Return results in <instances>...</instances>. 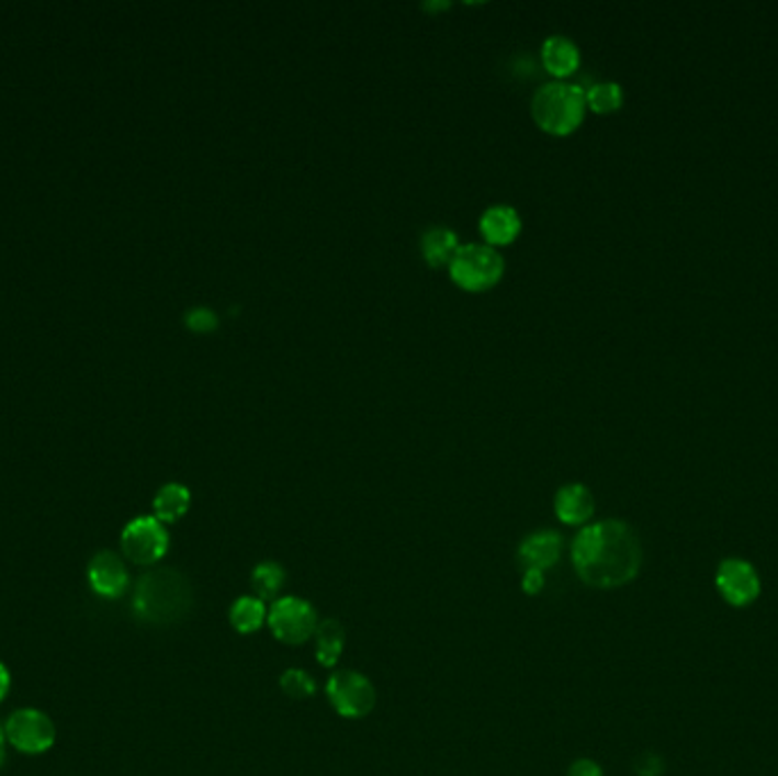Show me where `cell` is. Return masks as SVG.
<instances>
[{
    "label": "cell",
    "instance_id": "5b68a950",
    "mask_svg": "<svg viewBox=\"0 0 778 776\" xmlns=\"http://www.w3.org/2000/svg\"><path fill=\"white\" fill-rule=\"evenodd\" d=\"M3 731L14 750L33 756L48 752L57 738L53 720L37 708H21L12 712Z\"/></svg>",
    "mask_w": 778,
    "mask_h": 776
},
{
    "label": "cell",
    "instance_id": "30bf717a",
    "mask_svg": "<svg viewBox=\"0 0 778 776\" xmlns=\"http://www.w3.org/2000/svg\"><path fill=\"white\" fill-rule=\"evenodd\" d=\"M87 578L93 593L105 599H116L128 587V570L126 563L121 561V555L114 551H99L91 558Z\"/></svg>",
    "mask_w": 778,
    "mask_h": 776
},
{
    "label": "cell",
    "instance_id": "2e32d148",
    "mask_svg": "<svg viewBox=\"0 0 778 776\" xmlns=\"http://www.w3.org/2000/svg\"><path fill=\"white\" fill-rule=\"evenodd\" d=\"M190 504H192L190 490L180 483H167L165 487H160V492L155 494L153 499L155 519H160L162 524H173L180 517H184V513L190 510Z\"/></svg>",
    "mask_w": 778,
    "mask_h": 776
},
{
    "label": "cell",
    "instance_id": "7402d4cb",
    "mask_svg": "<svg viewBox=\"0 0 778 776\" xmlns=\"http://www.w3.org/2000/svg\"><path fill=\"white\" fill-rule=\"evenodd\" d=\"M184 326L192 333H214L219 326V317H216L210 307H192L190 313L184 315Z\"/></svg>",
    "mask_w": 778,
    "mask_h": 776
},
{
    "label": "cell",
    "instance_id": "ffe728a7",
    "mask_svg": "<svg viewBox=\"0 0 778 776\" xmlns=\"http://www.w3.org/2000/svg\"><path fill=\"white\" fill-rule=\"evenodd\" d=\"M251 585H253L260 601H273L285 585V570L280 567L278 563H260L253 570Z\"/></svg>",
    "mask_w": 778,
    "mask_h": 776
},
{
    "label": "cell",
    "instance_id": "e0dca14e",
    "mask_svg": "<svg viewBox=\"0 0 778 776\" xmlns=\"http://www.w3.org/2000/svg\"><path fill=\"white\" fill-rule=\"evenodd\" d=\"M317 659L324 667H332L339 656H341V649H345V640H347V633H345V627H341L337 619H326V622H322L317 627Z\"/></svg>",
    "mask_w": 778,
    "mask_h": 776
},
{
    "label": "cell",
    "instance_id": "3957f363",
    "mask_svg": "<svg viewBox=\"0 0 778 776\" xmlns=\"http://www.w3.org/2000/svg\"><path fill=\"white\" fill-rule=\"evenodd\" d=\"M531 112L538 126L555 137L572 135L585 119L587 101L585 89L574 82H549L542 85L531 103Z\"/></svg>",
    "mask_w": 778,
    "mask_h": 776
},
{
    "label": "cell",
    "instance_id": "7c38bea8",
    "mask_svg": "<svg viewBox=\"0 0 778 776\" xmlns=\"http://www.w3.org/2000/svg\"><path fill=\"white\" fill-rule=\"evenodd\" d=\"M555 515L570 526H580L595 515V496L585 485L572 483L555 494Z\"/></svg>",
    "mask_w": 778,
    "mask_h": 776
},
{
    "label": "cell",
    "instance_id": "cb8c5ba5",
    "mask_svg": "<svg viewBox=\"0 0 778 776\" xmlns=\"http://www.w3.org/2000/svg\"><path fill=\"white\" fill-rule=\"evenodd\" d=\"M570 776H604V772L593 758H578L570 767Z\"/></svg>",
    "mask_w": 778,
    "mask_h": 776
},
{
    "label": "cell",
    "instance_id": "8992f818",
    "mask_svg": "<svg viewBox=\"0 0 778 776\" xmlns=\"http://www.w3.org/2000/svg\"><path fill=\"white\" fill-rule=\"evenodd\" d=\"M121 549L135 565H155L169 549V533L160 519L137 517L123 529Z\"/></svg>",
    "mask_w": 778,
    "mask_h": 776
},
{
    "label": "cell",
    "instance_id": "5bb4252c",
    "mask_svg": "<svg viewBox=\"0 0 778 776\" xmlns=\"http://www.w3.org/2000/svg\"><path fill=\"white\" fill-rule=\"evenodd\" d=\"M542 67L553 78L565 80L578 71L580 50L572 40L563 35H553L542 44Z\"/></svg>",
    "mask_w": 778,
    "mask_h": 776
},
{
    "label": "cell",
    "instance_id": "484cf974",
    "mask_svg": "<svg viewBox=\"0 0 778 776\" xmlns=\"http://www.w3.org/2000/svg\"><path fill=\"white\" fill-rule=\"evenodd\" d=\"M10 686H12V676H10V670L0 663V701H3L10 693Z\"/></svg>",
    "mask_w": 778,
    "mask_h": 776
},
{
    "label": "cell",
    "instance_id": "4316f807",
    "mask_svg": "<svg viewBox=\"0 0 778 776\" xmlns=\"http://www.w3.org/2000/svg\"><path fill=\"white\" fill-rule=\"evenodd\" d=\"M5 744H8L5 731H3V727H0V767H3V763H5Z\"/></svg>",
    "mask_w": 778,
    "mask_h": 776
},
{
    "label": "cell",
    "instance_id": "8fae6325",
    "mask_svg": "<svg viewBox=\"0 0 778 776\" xmlns=\"http://www.w3.org/2000/svg\"><path fill=\"white\" fill-rule=\"evenodd\" d=\"M521 233V216L510 205H492L481 216V235L487 246H508Z\"/></svg>",
    "mask_w": 778,
    "mask_h": 776
},
{
    "label": "cell",
    "instance_id": "603a6c76",
    "mask_svg": "<svg viewBox=\"0 0 778 776\" xmlns=\"http://www.w3.org/2000/svg\"><path fill=\"white\" fill-rule=\"evenodd\" d=\"M638 776H663L665 774V758L661 754H642L635 761Z\"/></svg>",
    "mask_w": 778,
    "mask_h": 776
},
{
    "label": "cell",
    "instance_id": "44dd1931",
    "mask_svg": "<svg viewBox=\"0 0 778 776\" xmlns=\"http://www.w3.org/2000/svg\"><path fill=\"white\" fill-rule=\"evenodd\" d=\"M280 688L290 697V699H307L315 695V681L307 672L303 670H287L283 676H280Z\"/></svg>",
    "mask_w": 778,
    "mask_h": 776
},
{
    "label": "cell",
    "instance_id": "6da1fadb",
    "mask_svg": "<svg viewBox=\"0 0 778 776\" xmlns=\"http://www.w3.org/2000/svg\"><path fill=\"white\" fill-rule=\"evenodd\" d=\"M576 574L597 589H614L638 578L642 570V544L633 526L621 519L589 524L572 544Z\"/></svg>",
    "mask_w": 778,
    "mask_h": 776
},
{
    "label": "cell",
    "instance_id": "9a60e30c",
    "mask_svg": "<svg viewBox=\"0 0 778 776\" xmlns=\"http://www.w3.org/2000/svg\"><path fill=\"white\" fill-rule=\"evenodd\" d=\"M460 246L462 244L458 241V235L451 228H444V226L430 228V230H426L421 235V256L435 269L449 267L453 262Z\"/></svg>",
    "mask_w": 778,
    "mask_h": 776
},
{
    "label": "cell",
    "instance_id": "7a4b0ae2",
    "mask_svg": "<svg viewBox=\"0 0 778 776\" xmlns=\"http://www.w3.org/2000/svg\"><path fill=\"white\" fill-rule=\"evenodd\" d=\"M192 585L171 567L150 570L139 576L133 595V610L146 625L169 627L192 610Z\"/></svg>",
    "mask_w": 778,
    "mask_h": 776
},
{
    "label": "cell",
    "instance_id": "d6986e66",
    "mask_svg": "<svg viewBox=\"0 0 778 776\" xmlns=\"http://www.w3.org/2000/svg\"><path fill=\"white\" fill-rule=\"evenodd\" d=\"M585 101L595 114H612L624 105V89L617 82H597L585 89Z\"/></svg>",
    "mask_w": 778,
    "mask_h": 776
},
{
    "label": "cell",
    "instance_id": "277c9868",
    "mask_svg": "<svg viewBox=\"0 0 778 776\" xmlns=\"http://www.w3.org/2000/svg\"><path fill=\"white\" fill-rule=\"evenodd\" d=\"M453 283L464 292H487L504 278L506 262L494 246L464 244L449 265Z\"/></svg>",
    "mask_w": 778,
    "mask_h": 776
},
{
    "label": "cell",
    "instance_id": "9c48e42d",
    "mask_svg": "<svg viewBox=\"0 0 778 776\" xmlns=\"http://www.w3.org/2000/svg\"><path fill=\"white\" fill-rule=\"evenodd\" d=\"M269 627L273 636L285 644H303L317 633V612L303 599H278L269 612Z\"/></svg>",
    "mask_w": 778,
    "mask_h": 776
},
{
    "label": "cell",
    "instance_id": "52a82bcc",
    "mask_svg": "<svg viewBox=\"0 0 778 776\" xmlns=\"http://www.w3.org/2000/svg\"><path fill=\"white\" fill-rule=\"evenodd\" d=\"M714 587L720 597L733 608H749L758 601L763 583L756 567L742 558H726L714 572Z\"/></svg>",
    "mask_w": 778,
    "mask_h": 776
},
{
    "label": "cell",
    "instance_id": "ba28073f",
    "mask_svg": "<svg viewBox=\"0 0 778 776\" xmlns=\"http://www.w3.org/2000/svg\"><path fill=\"white\" fill-rule=\"evenodd\" d=\"M328 697L339 716L351 720L369 716L371 708L376 706V690H373L371 681L351 670H341L330 676Z\"/></svg>",
    "mask_w": 778,
    "mask_h": 776
},
{
    "label": "cell",
    "instance_id": "ac0fdd59",
    "mask_svg": "<svg viewBox=\"0 0 778 776\" xmlns=\"http://www.w3.org/2000/svg\"><path fill=\"white\" fill-rule=\"evenodd\" d=\"M267 617L264 601L256 597H241L230 608V625L237 633H256Z\"/></svg>",
    "mask_w": 778,
    "mask_h": 776
},
{
    "label": "cell",
    "instance_id": "4fadbf2b",
    "mask_svg": "<svg viewBox=\"0 0 778 776\" xmlns=\"http://www.w3.org/2000/svg\"><path fill=\"white\" fill-rule=\"evenodd\" d=\"M560 553H563V538L555 531H540L528 536L519 547V561L526 570H546L557 563Z\"/></svg>",
    "mask_w": 778,
    "mask_h": 776
},
{
    "label": "cell",
    "instance_id": "d4e9b609",
    "mask_svg": "<svg viewBox=\"0 0 778 776\" xmlns=\"http://www.w3.org/2000/svg\"><path fill=\"white\" fill-rule=\"evenodd\" d=\"M544 587V574L538 572V570H526V576H523V589L528 595H538L540 589Z\"/></svg>",
    "mask_w": 778,
    "mask_h": 776
}]
</instances>
